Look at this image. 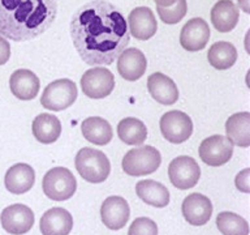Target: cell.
<instances>
[{
  "label": "cell",
  "instance_id": "cell-5",
  "mask_svg": "<svg viewBox=\"0 0 250 235\" xmlns=\"http://www.w3.org/2000/svg\"><path fill=\"white\" fill-rule=\"evenodd\" d=\"M44 195L54 201H65L76 193L77 180L66 167H52L42 180Z\"/></svg>",
  "mask_w": 250,
  "mask_h": 235
},
{
  "label": "cell",
  "instance_id": "cell-26",
  "mask_svg": "<svg viewBox=\"0 0 250 235\" xmlns=\"http://www.w3.org/2000/svg\"><path fill=\"white\" fill-rule=\"evenodd\" d=\"M117 136L126 145H142L147 139V128L137 118H125L117 124Z\"/></svg>",
  "mask_w": 250,
  "mask_h": 235
},
{
  "label": "cell",
  "instance_id": "cell-16",
  "mask_svg": "<svg viewBox=\"0 0 250 235\" xmlns=\"http://www.w3.org/2000/svg\"><path fill=\"white\" fill-rule=\"evenodd\" d=\"M129 34L140 41H146L154 37L158 30V23L152 11L148 7L134 8L128 17Z\"/></svg>",
  "mask_w": 250,
  "mask_h": 235
},
{
  "label": "cell",
  "instance_id": "cell-33",
  "mask_svg": "<svg viewBox=\"0 0 250 235\" xmlns=\"http://www.w3.org/2000/svg\"><path fill=\"white\" fill-rule=\"evenodd\" d=\"M154 1H155V4L158 5V7L167 8V7H172L177 0H154Z\"/></svg>",
  "mask_w": 250,
  "mask_h": 235
},
{
  "label": "cell",
  "instance_id": "cell-12",
  "mask_svg": "<svg viewBox=\"0 0 250 235\" xmlns=\"http://www.w3.org/2000/svg\"><path fill=\"white\" fill-rule=\"evenodd\" d=\"M101 217L102 222L109 230H120L126 225L130 217L128 201L121 196H109L102 204Z\"/></svg>",
  "mask_w": 250,
  "mask_h": 235
},
{
  "label": "cell",
  "instance_id": "cell-11",
  "mask_svg": "<svg viewBox=\"0 0 250 235\" xmlns=\"http://www.w3.org/2000/svg\"><path fill=\"white\" fill-rule=\"evenodd\" d=\"M0 222L4 230L9 234H26L34 225V213L23 204H13L1 212Z\"/></svg>",
  "mask_w": 250,
  "mask_h": 235
},
{
  "label": "cell",
  "instance_id": "cell-13",
  "mask_svg": "<svg viewBox=\"0 0 250 235\" xmlns=\"http://www.w3.org/2000/svg\"><path fill=\"white\" fill-rule=\"evenodd\" d=\"M208 39H210V27L208 24L201 17L189 20L180 33V43L189 52L203 50Z\"/></svg>",
  "mask_w": 250,
  "mask_h": 235
},
{
  "label": "cell",
  "instance_id": "cell-3",
  "mask_svg": "<svg viewBox=\"0 0 250 235\" xmlns=\"http://www.w3.org/2000/svg\"><path fill=\"white\" fill-rule=\"evenodd\" d=\"M74 164L82 179L89 183H102L111 172V164L107 156L94 148H82L78 150Z\"/></svg>",
  "mask_w": 250,
  "mask_h": 235
},
{
  "label": "cell",
  "instance_id": "cell-14",
  "mask_svg": "<svg viewBox=\"0 0 250 235\" xmlns=\"http://www.w3.org/2000/svg\"><path fill=\"white\" fill-rule=\"evenodd\" d=\"M184 218L193 226H203L212 215V203L202 193H191L187 196L181 205Z\"/></svg>",
  "mask_w": 250,
  "mask_h": 235
},
{
  "label": "cell",
  "instance_id": "cell-7",
  "mask_svg": "<svg viewBox=\"0 0 250 235\" xmlns=\"http://www.w3.org/2000/svg\"><path fill=\"white\" fill-rule=\"evenodd\" d=\"M160 131L167 141L172 144H181L191 136L193 121L183 111L172 110L160 118Z\"/></svg>",
  "mask_w": 250,
  "mask_h": 235
},
{
  "label": "cell",
  "instance_id": "cell-30",
  "mask_svg": "<svg viewBox=\"0 0 250 235\" xmlns=\"http://www.w3.org/2000/svg\"><path fill=\"white\" fill-rule=\"evenodd\" d=\"M128 235H158V226L147 217H138L129 227Z\"/></svg>",
  "mask_w": 250,
  "mask_h": 235
},
{
  "label": "cell",
  "instance_id": "cell-27",
  "mask_svg": "<svg viewBox=\"0 0 250 235\" xmlns=\"http://www.w3.org/2000/svg\"><path fill=\"white\" fill-rule=\"evenodd\" d=\"M207 60L211 66L219 70H228L233 66L237 60V50L236 47L229 42H215L208 48L207 52Z\"/></svg>",
  "mask_w": 250,
  "mask_h": 235
},
{
  "label": "cell",
  "instance_id": "cell-21",
  "mask_svg": "<svg viewBox=\"0 0 250 235\" xmlns=\"http://www.w3.org/2000/svg\"><path fill=\"white\" fill-rule=\"evenodd\" d=\"M240 19V11L230 0H219L211 9V23L220 33L233 30Z\"/></svg>",
  "mask_w": 250,
  "mask_h": 235
},
{
  "label": "cell",
  "instance_id": "cell-28",
  "mask_svg": "<svg viewBox=\"0 0 250 235\" xmlns=\"http://www.w3.org/2000/svg\"><path fill=\"white\" fill-rule=\"evenodd\" d=\"M216 226L223 235H249V223L233 212H222L216 217Z\"/></svg>",
  "mask_w": 250,
  "mask_h": 235
},
{
  "label": "cell",
  "instance_id": "cell-17",
  "mask_svg": "<svg viewBox=\"0 0 250 235\" xmlns=\"http://www.w3.org/2000/svg\"><path fill=\"white\" fill-rule=\"evenodd\" d=\"M39 229L42 235H68L73 229V218L64 208H52L42 215Z\"/></svg>",
  "mask_w": 250,
  "mask_h": 235
},
{
  "label": "cell",
  "instance_id": "cell-4",
  "mask_svg": "<svg viewBox=\"0 0 250 235\" xmlns=\"http://www.w3.org/2000/svg\"><path fill=\"white\" fill-rule=\"evenodd\" d=\"M162 164L160 152L154 146L144 145L130 149L123 158L121 166L125 174L130 176L150 175L159 168Z\"/></svg>",
  "mask_w": 250,
  "mask_h": 235
},
{
  "label": "cell",
  "instance_id": "cell-1",
  "mask_svg": "<svg viewBox=\"0 0 250 235\" xmlns=\"http://www.w3.org/2000/svg\"><path fill=\"white\" fill-rule=\"evenodd\" d=\"M69 30L74 48L89 66H111L130 42L126 20L105 0H93L78 8Z\"/></svg>",
  "mask_w": 250,
  "mask_h": 235
},
{
  "label": "cell",
  "instance_id": "cell-19",
  "mask_svg": "<svg viewBox=\"0 0 250 235\" xmlns=\"http://www.w3.org/2000/svg\"><path fill=\"white\" fill-rule=\"evenodd\" d=\"M148 93L160 105L171 106L179 99V89L172 78L162 72H155L147 78Z\"/></svg>",
  "mask_w": 250,
  "mask_h": 235
},
{
  "label": "cell",
  "instance_id": "cell-23",
  "mask_svg": "<svg viewBox=\"0 0 250 235\" xmlns=\"http://www.w3.org/2000/svg\"><path fill=\"white\" fill-rule=\"evenodd\" d=\"M227 137L232 144L248 148L250 145V113H237L230 115L226 123Z\"/></svg>",
  "mask_w": 250,
  "mask_h": 235
},
{
  "label": "cell",
  "instance_id": "cell-10",
  "mask_svg": "<svg viewBox=\"0 0 250 235\" xmlns=\"http://www.w3.org/2000/svg\"><path fill=\"white\" fill-rule=\"evenodd\" d=\"M168 176L176 188L189 189L198 183L201 178V167L194 158L180 156L171 161L168 166Z\"/></svg>",
  "mask_w": 250,
  "mask_h": 235
},
{
  "label": "cell",
  "instance_id": "cell-8",
  "mask_svg": "<svg viewBox=\"0 0 250 235\" xmlns=\"http://www.w3.org/2000/svg\"><path fill=\"white\" fill-rule=\"evenodd\" d=\"M81 88L86 97L101 99L112 93L115 89V77L107 68L95 67L82 74Z\"/></svg>",
  "mask_w": 250,
  "mask_h": 235
},
{
  "label": "cell",
  "instance_id": "cell-25",
  "mask_svg": "<svg viewBox=\"0 0 250 235\" xmlns=\"http://www.w3.org/2000/svg\"><path fill=\"white\" fill-rule=\"evenodd\" d=\"M33 135L42 144H52L62 135V123L51 114H41L33 121Z\"/></svg>",
  "mask_w": 250,
  "mask_h": 235
},
{
  "label": "cell",
  "instance_id": "cell-32",
  "mask_svg": "<svg viewBox=\"0 0 250 235\" xmlns=\"http://www.w3.org/2000/svg\"><path fill=\"white\" fill-rule=\"evenodd\" d=\"M11 58V45L7 39L0 35V66H3Z\"/></svg>",
  "mask_w": 250,
  "mask_h": 235
},
{
  "label": "cell",
  "instance_id": "cell-20",
  "mask_svg": "<svg viewBox=\"0 0 250 235\" xmlns=\"http://www.w3.org/2000/svg\"><path fill=\"white\" fill-rule=\"evenodd\" d=\"M9 88L16 98L21 101H30L39 93L41 82L37 74L30 70H17L11 74Z\"/></svg>",
  "mask_w": 250,
  "mask_h": 235
},
{
  "label": "cell",
  "instance_id": "cell-22",
  "mask_svg": "<svg viewBox=\"0 0 250 235\" xmlns=\"http://www.w3.org/2000/svg\"><path fill=\"white\" fill-rule=\"evenodd\" d=\"M137 196L144 203L155 208H164L169 204V191L164 184L152 179L140 180L136 184Z\"/></svg>",
  "mask_w": 250,
  "mask_h": 235
},
{
  "label": "cell",
  "instance_id": "cell-31",
  "mask_svg": "<svg viewBox=\"0 0 250 235\" xmlns=\"http://www.w3.org/2000/svg\"><path fill=\"white\" fill-rule=\"evenodd\" d=\"M250 170L249 168H245L242 170L241 172H238L236 179H234V183H236V187L237 189H240L241 192H245V193H249L250 192Z\"/></svg>",
  "mask_w": 250,
  "mask_h": 235
},
{
  "label": "cell",
  "instance_id": "cell-9",
  "mask_svg": "<svg viewBox=\"0 0 250 235\" xmlns=\"http://www.w3.org/2000/svg\"><path fill=\"white\" fill-rule=\"evenodd\" d=\"M233 144L227 136L214 135L205 139L199 145L201 160L211 167L227 164L233 156Z\"/></svg>",
  "mask_w": 250,
  "mask_h": 235
},
{
  "label": "cell",
  "instance_id": "cell-6",
  "mask_svg": "<svg viewBox=\"0 0 250 235\" xmlns=\"http://www.w3.org/2000/svg\"><path fill=\"white\" fill-rule=\"evenodd\" d=\"M77 86L69 78L55 80L43 90L41 103L51 111H62L73 105L77 99Z\"/></svg>",
  "mask_w": 250,
  "mask_h": 235
},
{
  "label": "cell",
  "instance_id": "cell-2",
  "mask_svg": "<svg viewBox=\"0 0 250 235\" xmlns=\"http://www.w3.org/2000/svg\"><path fill=\"white\" fill-rule=\"evenodd\" d=\"M56 16V0H0V35L30 41L48 30Z\"/></svg>",
  "mask_w": 250,
  "mask_h": 235
},
{
  "label": "cell",
  "instance_id": "cell-24",
  "mask_svg": "<svg viewBox=\"0 0 250 235\" xmlns=\"http://www.w3.org/2000/svg\"><path fill=\"white\" fill-rule=\"evenodd\" d=\"M82 135L94 145H107L112 140L113 131L108 121L101 117H90L82 121Z\"/></svg>",
  "mask_w": 250,
  "mask_h": 235
},
{
  "label": "cell",
  "instance_id": "cell-29",
  "mask_svg": "<svg viewBox=\"0 0 250 235\" xmlns=\"http://www.w3.org/2000/svg\"><path fill=\"white\" fill-rule=\"evenodd\" d=\"M156 12L164 24H168V25L179 24L187 15V0H177L172 7H156Z\"/></svg>",
  "mask_w": 250,
  "mask_h": 235
},
{
  "label": "cell",
  "instance_id": "cell-18",
  "mask_svg": "<svg viewBox=\"0 0 250 235\" xmlns=\"http://www.w3.org/2000/svg\"><path fill=\"white\" fill-rule=\"evenodd\" d=\"M35 183L34 168L27 164H16L9 167L4 176L5 188L11 193L22 195L30 191Z\"/></svg>",
  "mask_w": 250,
  "mask_h": 235
},
{
  "label": "cell",
  "instance_id": "cell-34",
  "mask_svg": "<svg viewBox=\"0 0 250 235\" xmlns=\"http://www.w3.org/2000/svg\"><path fill=\"white\" fill-rule=\"evenodd\" d=\"M237 3L245 13H250V0H237Z\"/></svg>",
  "mask_w": 250,
  "mask_h": 235
},
{
  "label": "cell",
  "instance_id": "cell-15",
  "mask_svg": "<svg viewBox=\"0 0 250 235\" xmlns=\"http://www.w3.org/2000/svg\"><path fill=\"white\" fill-rule=\"evenodd\" d=\"M147 60L141 50L132 47L125 48L117 58V70L123 78L126 81H136L140 80L146 72Z\"/></svg>",
  "mask_w": 250,
  "mask_h": 235
}]
</instances>
